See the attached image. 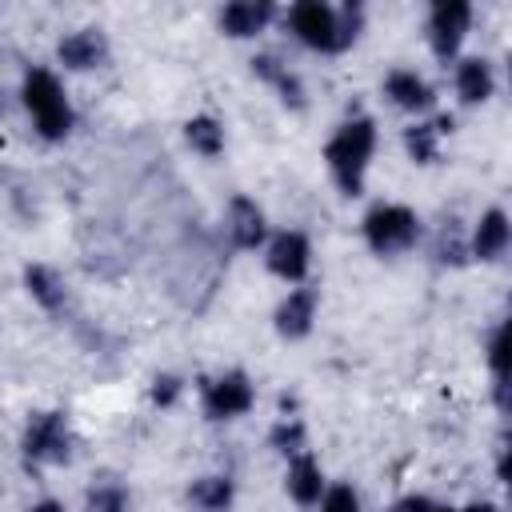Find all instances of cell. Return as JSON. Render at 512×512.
<instances>
[{
  "mask_svg": "<svg viewBox=\"0 0 512 512\" xmlns=\"http://www.w3.org/2000/svg\"><path fill=\"white\" fill-rule=\"evenodd\" d=\"M488 364L496 372V392L504 396V328H496L492 340H488Z\"/></svg>",
  "mask_w": 512,
  "mask_h": 512,
  "instance_id": "obj_25",
  "label": "cell"
},
{
  "mask_svg": "<svg viewBox=\"0 0 512 512\" xmlns=\"http://www.w3.org/2000/svg\"><path fill=\"white\" fill-rule=\"evenodd\" d=\"M176 396H180V380L176 376H156L152 380V400L156 404H172Z\"/></svg>",
  "mask_w": 512,
  "mask_h": 512,
  "instance_id": "obj_26",
  "label": "cell"
},
{
  "mask_svg": "<svg viewBox=\"0 0 512 512\" xmlns=\"http://www.w3.org/2000/svg\"><path fill=\"white\" fill-rule=\"evenodd\" d=\"M468 24H472V8H468L464 0H440V4L432 8V16H428V40H432V52H436L440 60L456 56L460 44H464Z\"/></svg>",
  "mask_w": 512,
  "mask_h": 512,
  "instance_id": "obj_7",
  "label": "cell"
},
{
  "mask_svg": "<svg viewBox=\"0 0 512 512\" xmlns=\"http://www.w3.org/2000/svg\"><path fill=\"white\" fill-rule=\"evenodd\" d=\"M288 492L296 504H316L320 492H324V476H320V464L312 456H296L292 468H288Z\"/></svg>",
  "mask_w": 512,
  "mask_h": 512,
  "instance_id": "obj_18",
  "label": "cell"
},
{
  "mask_svg": "<svg viewBox=\"0 0 512 512\" xmlns=\"http://www.w3.org/2000/svg\"><path fill=\"white\" fill-rule=\"evenodd\" d=\"M320 512H360V496H356L348 484H336V488L324 492Z\"/></svg>",
  "mask_w": 512,
  "mask_h": 512,
  "instance_id": "obj_24",
  "label": "cell"
},
{
  "mask_svg": "<svg viewBox=\"0 0 512 512\" xmlns=\"http://www.w3.org/2000/svg\"><path fill=\"white\" fill-rule=\"evenodd\" d=\"M424 512H456V508H448V504H432V500H428V508H424Z\"/></svg>",
  "mask_w": 512,
  "mask_h": 512,
  "instance_id": "obj_30",
  "label": "cell"
},
{
  "mask_svg": "<svg viewBox=\"0 0 512 512\" xmlns=\"http://www.w3.org/2000/svg\"><path fill=\"white\" fill-rule=\"evenodd\" d=\"M252 72H256L260 80H268V84L284 96V104H292V108L304 104V84H300V76L288 72V64H280L276 56H256V60H252Z\"/></svg>",
  "mask_w": 512,
  "mask_h": 512,
  "instance_id": "obj_17",
  "label": "cell"
},
{
  "mask_svg": "<svg viewBox=\"0 0 512 512\" xmlns=\"http://www.w3.org/2000/svg\"><path fill=\"white\" fill-rule=\"evenodd\" d=\"M492 88H496V76H492V64L488 60H480V56L460 60V68H456V92H460L464 104H484L492 96Z\"/></svg>",
  "mask_w": 512,
  "mask_h": 512,
  "instance_id": "obj_15",
  "label": "cell"
},
{
  "mask_svg": "<svg viewBox=\"0 0 512 512\" xmlns=\"http://www.w3.org/2000/svg\"><path fill=\"white\" fill-rule=\"evenodd\" d=\"M416 236H420V220H416V212L404 208V204H376V208H368V216H364V240H368V248L380 252V256H392V252L412 248Z\"/></svg>",
  "mask_w": 512,
  "mask_h": 512,
  "instance_id": "obj_4",
  "label": "cell"
},
{
  "mask_svg": "<svg viewBox=\"0 0 512 512\" xmlns=\"http://www.w3.org/2000/svg\"><path fill=\"white\" fill-rule=\"evenodd\" d=\"M224 228H228V236H232L236 248H256V244H264V232H268L260 204L248 200V196H232V200H228Z\"/></svg>",
  "mask_w": 512,
  "mask_h": 512,
  "instance_id": "obj_9",
  "label": "cell"
},
{
  "mask_svg": "<svg viewBox=\"0 0 512 512\" xmlns=\"http://www.w3.org/2000/svg\"><path fill=\"white\" fill-rule=\"evenodd\" d=\"M268 20H272V4H268V0H236V4H228V8L220 12V28H224L228 36H236V40L256 36Z\"/></svg>",
  "mask_w": 512,
  "mask_h": 512,
  "instance_id": "obj_13",
  "label": "cell"
},
{
  "mask_svg": "<svg viewBox=\"0 0 512 512\" xmlns=\"http://www.w3.org/2000/svg\"><path fill=\"white\" fill-rule=\"evenodd\" d=\"M32 512H64V508H60V504H56V500H44V504H36V508H32Z\"/></svg>",
  "mask_w": 512,
  "mask_h": 512,
  "instance_id": "obj_28",
  "label": "cell"
},
{
  "mask_svg": "<svg viewBox=\"0 0 512 512\" xmlns=\"http://www.w3.org/2000/svg\"><path fill=\"white\" fill-rule=\"evenodd\" d=\"M308 264H312V248H308V236L304 232H276L272 236V244H268V268L280 280H304L308 276Z\"/></svg>",
  "mask_w": 512,
  "mask_h": 512,
  "instance_id": "obj_8",
  "label": "cell"
},
{
  "mask_svg": "<svg viewBox=\"0 0 512 512\" xmlns=\"http://www.w3.org/2000/svg\"><path fill=\"white\" fill-rule=\"evenodd\" d=\"M24 284H28L32 300H40L48 312H56V308L64 304V280L56 276V268H48V264H32V268L24 272Z\"/></svg>",
  "mask_w": 512,
  "mask_h": 512,
  "instance_id": "obj_19",
  "label": "cell"
},
{
  "mask_svg": "<svg viewBox=\"0 0 512 512\" xmlns=\"http://www.w3.org/2000/svg\"><path fill=\"white\" fill-rule=\"evenodd\" d=\"M56 52H60V60H64L68 68L84 72V68L104 64V56H108V40H104L100 28H80V32H68V36L60 40Z\"/></svg>",
  "mask_w": 512,
  "mask_h": 512,
  "instance_id": "obj_10",
  "label": "cell"
},
{
  "mask_svg": "<svg viewBox=\"0 0 512 512\" xmlns=\"http://www.w3.org/2000/svg\"><path fill=\"white\" fill-rule=\"evenodd\" d=\"M184 136H188V144H192L200 156H220V152H224V128H220L212 116H192V120L184 124Z\"/></svg>",
  "mask_w": 512,
  "mask_h": 512,
  "instance_id": "obj_21",
  "label": "cell"
},
{
  "mask_svg": "<svg viewBox=\"0 0 512 512\" xmlns=\"http://www.w3.org/2000/svg\"><path fill=\"white\" fill-rule=\"evenodd\" d=\"M464 512H500V508H496V504H468Z\"/></svg>",
  "mask_w": 512,
  "mask_h": 512,
  "instance_id": "obj_29",
  "label": "cell"
},
{
  "mask_svg": "<svg viewBox=\"0 0 512 512\" xmlns=\"http://www.w3.org/2000/svg\"><path fill=\"white\" fill-rule=\"evenodd\" d=\"M428 508V500L424 496H408V500H400L396 508H388V512H424Z\"/></svg>",
  "mask_w": 512,
  "mask_h": 512,
  "instance_id": "obj_27",
  "label": "cell"
},
{
  "mask_svg": "<svg viewBox=\"0 0 512 512\" xmlns=\"http://www.w3.org/2000/svg\"><path fill=\"white\" fill-rule=\"evenodd\" d=\"M88 508L92 512H128V488L116 480H100L88 492Z\"/></svg>",
  "mask_w": 512,
  "mask_h": 512,
  "instance_id": "obj_22",
  "label": "cell"
},
{
  "mask_svg": "<svg viewBox=\"0 0 512 512\" xmlns=\"http://www.w3.org/2000/svg\"><path fill=\"white\" fill-rule=\"evenodd\" d=\"M508 236H512L508 216H504L500 208H488V212L480 216L476 232H472V256H476V260H500L504 248H508Z\"/></svg>",
  "mask_w": 512,
  "mask_h": 512,
  "instance_id": "obj_14",
  "label": "cell"
},
{
  "mask_svg": "<svg viewBox=\"0 0 512 512\" xmlns=\"http://www.w3.org/2000/svg\"><path fill=\"white\" fill-rule=\"evenodd\" d=\"M360 16H364L360 4L332 8L324 0H300L288 8V28L300 44L316 52H344L360 32Z\"/></svg>",
  "mask_w": 512,
  "mask_h": 512,
  "instance_id": "obj_1",
  "label": "cell"
},
{
  "mask_svg": "<svg viewBox=\"0 0 512 512\" xmlns=\"http://www.w3.org/2000/svg\"><path fill=\"white\" fill-rule=\"evenodd\" d=\"M24 456L32 464H64L72 456V428L64 420V412H40L28 420L24 440H20Z\"/></svg>",
  "mask_w": 512,
  "mask_h": 512,
  "instance_id": "obj_5",
  "label": "cell"
},
{
  "mask_svg": "<svg viewBox=\"0 0 512 512\" xmlns=\"http://www.w3.org/2000/svg\"><path fill=\"white\" fill-rule=\"evenodd\" d=\"M384 96H388L396 108H404V112H424V108L432 104V88H428V80L416 76L412 68H396V72H388V80H384Z\"/></svg>",
  "mask_w": 512,
  "mask_h": 512,
  "instance_id": "obj_12",
  "label": "cell"
},
{
  "mask_svg": "<svg viewBox=\"0 0 512 512\" xmlns=\"http://www.w3.org/2000/svg\"><path fill=\"white\" fill-rule=\"evenodd\" d=\"M444 132H452V116L444 112V116H436V120H424V124H412L408 132H404V148H408V156L416 160V164H432L436 160V140L444 136Z\"/></svg>",
  "mask_w": 512,
  "mask_h": 512,
  "instance_id": "obj_16",
  "label": "cell"
},
{
  "mask_svg": "<svg viewBox=\"0 0 512 512\" xmlns=\"http://www.w3.org/2000/svg\"><path fill=\"white\" fill-rule=\"evenodd\" d=\"M252 400H256V392L244 372H224L216 380H204V412L212 420H236L252 408Z\"/></svg>",
  "mask_w": 512,
  "mask_h": 512,
  "instance_id": "obj_6",
  "label": "cell"
},
{
  "mask_svg": "<svg viewBox=\"0 0 512 512\" xmlns=\"http://www.w3.org/2000/svg\"><path fill=\"white\" fill-rule=\"evenodd\" d=\"M312 320H316V292H312V288L288 292V296L280 300V308H276V332L288 336V340L308 336Z\"/></svg>",
  "mask_w": 512,
  "mask_h": 512,
  "instance_id": "obj_11",
  "label": "cell"
},
{
  "mask_svg": "<svg viewBox=\"0 0 512 512\" xmlns=\"http://www.w3.org/2000/svg\"><path fill=\"white\" fill-rule=\"evenodd\" d=\"M272 448L284 452V456H300L304 452V424L296 416H284L276 428H272Z\"/></svg>",
  "mask_w": 512,
  "mask_h": 512,
  "instance_id": "obj_23",
  "label": "cell"
},
{
  "mask_svg": "<svg viewBox=\"0 0 512 512\" xmlns=\"http://www.w3.org/2000/svg\"><path fill=\"white\" fill-rule=\"evenodd\" d=\"M372 148H376V124L368 116H352V120H344L336 128V136L324 148V160H328L340 192L356 196L364 188V172H368Z\"/></svg>",
  "mask_w": 512,
  "mask_h": 512,
  "instance_id": "obj_2",
  "label": "cell"
},
{
  "mask_svg": "<svg viewBox=\"0 0 512 512\" xmlns=\"http://www.w3.org/2000/svg\"><path fill=\"white\" fill-rule=\"evenodd\" d=\"M20 96H24V108L32 112L36 132L44 140H64L68 136L72 108H68V96H64L60 80L48 68H28L24 72V84H20Z\"/></svg>",
  "mask_w": 512,
  "mask_h": 512,
  "instance_id": "obj_3",
  "label": "cell"
},
{
  "mask_svg": "<svg viewBox=\"0 0 512 512\" xmlns=\"http://www.w3.org/2000/svg\"><path fill=\"white\" fill-rule=\"evenodd\" d=\"M188 500L200 512H228V504H232V480L228 476H204V480L192 484Z\"/></svg>",
  "mask_w": 512,
  "mask_h": 512,
  "instance_id": "obj_20",
  "label": "cell"
}]
</instances>
